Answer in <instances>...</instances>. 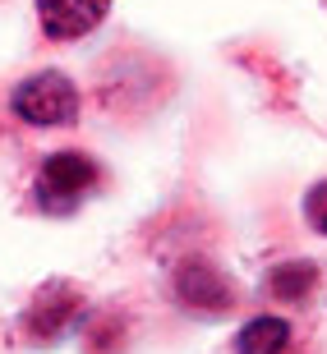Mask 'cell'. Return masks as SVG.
I'll use <instances>...</instances> for the list:
<instances>
[{
    "label": "cell",
    "instance_id": "1",
    "mask_svg": "<svg viewBox=\"0 0 327 354\" xmlns=\"http://www.w3.org/2000/svg\"><path fill=\"white\" fill-rule=\"evenodd\" d=\"M10 102H14V115L28 120V124H69V120L79 115V92H74V83L65 74H55V69L24 79L14 88Z\"/></svg>",
    "mask_w": 327,
    "mask_h": 354
},
{
    "label": "cell",
    "instance_id": "2",
    "mask_svg": "<svg viewBox=\"0 0 327 354\" xmlns=\"http://www.w3.org/2000/svg\"><path fill=\"white\" fill-rule=\"evenodd\" d=\"M92 184H97V166L83 152H55L37 171V203L46 212H69L88 198Z\"/></svg>",
    "mask_w": 327,
    "mask_h": 354
},
{
    "label": "cell",
    "instance_id": "3",
    "mask_svg": "<svg viewBox=\"0 0 327 354\" xmlns=\"http://www.w3.org/2000/svg\"><path fill=\"white\" fill-rule=\"evenodd\" d=\"M175 295H180L189 308H203V313L231 308V281H226L217 267L198 263V258L180 263V272H175Z\"/></svg>",
    "mask_w": 327,
    "mask_h": 354
},
{
    "label": "cell",
    "instance_id": "4",
    "mask_svg": "<svg viewBox=\"0 0 327 354\" xmlns=\"http://www.w3.org/2000/svg\"><path fill=\"white\" fill-rule=\"evenodd\" d=\"M106 5L111 0H37V14L51 37H83L106 19Z\"/></svg>",
    "mask_w": 327,
    "mask_h": 354
},
{
    "label": "cell",
    "instance_id": "5",
    "mask_svg": "<svg viewBox=\"0 0 327 354\" xmlns=\"http://www.w3.org/2000/svg\"><path fill=\"white\" fill-rule=\"evenodd\" d=\"M290 345V327L281 317H254L245 331H240L236 350L240 354H281Z\"/></svg>",
    "mask_w": 327,
    "mask_h": 354
},
{
    "label": "cell",
    "instance_id": "6",
    "mask_svg": "<svg viewBox=\"0 0 327 354\" xmlns=\"http://www.w3.org/2000/svg\"><path fill=\"white\" fill-rule=\"evenodd\" d=\"M267 286H272L276 299H304L318 286V272H314V263H281Z\"/></svg>",
    "mask_w": 327,
    "mask_h": 354
},
{
    "label": "cell",
    "instance_id": "7",
    "mask_svg": "<svg viewBox=\"0 0 327 354\" xmlns=\"http://www.w3.org/2000/svg\"><path fill=\"white\" fill-rule=\"evenodd\" d=\"M304 212H309V221H314V230H323V235H327V184H318L314 194L304 198Z\"/></svg>",
    "mask_w": 327,
    "mask_h": 354
}]
</instances>
